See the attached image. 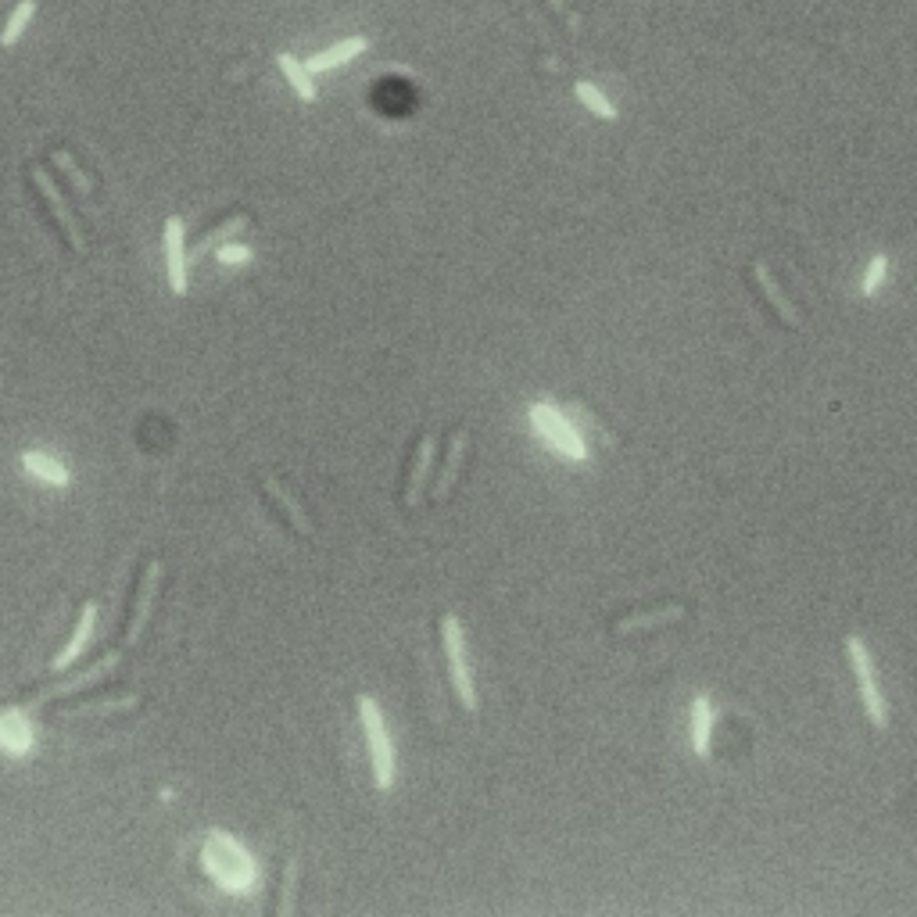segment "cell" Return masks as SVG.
Wrapping results in <instances>:
<instances>
[{
    "label": "cell",
    "instance_id": "1",
    "mask_svg": "<svg viewBox=\"0 0 917 917\" xmlns=\"http://www.w3.org/2000/svg\"><path fill=\"white\" fill-rule=\"evenodd\" d=\"M201 864L223 892H248L258 878L251 853L226 832H208L205 846H201Z\"/></svg>",
    "mask_w": 917,
    "mask_h": 917
},
{
    "label": "cell",
    "instance_id": "2",
    "mask_svg": "<svg viewBox=\"0 0 917 917\" xmlns=\"http://www.w3.org/2000/svg\"><path fill=\"white\" fill-rule=\"evenodd\" d=\"M355 706H359L362 731H366V742H369L373 781H377L380 792H387L391 785H395V749H391V738H387L384 713H380V706H377V699H373V695H359V699H355Z\"/></svg>",
    "mask_w": 917,
    "mask_h": 917
},
{
    "label": "cell",
    "instance_id": "3",
    "mask_svg": "<svg viewBox=\"0 0 917 917\" xmlns=\"http://www.w3.org/2000/svg\"><path fill=\"white\" fill-rule=\"evenodd\" d=\"M441 627V645H445V660H448V681H452L455 695H459V706L466 713H477V692H473L470 670H466V649H463V627L455 620V613H445L438 620Z\"/></svg>",
    "mask_w": 917,
    "mask_h": 917
},
{
    "label": "cell",
    "instance_id": "4",
    "mask_svg": "<svg viewBox=\"0 0 917 917\" xmlns=\"http://www.w3.org/2000/svg\"><path fill=\"white\" fill-rule=\"evenodd\" d=\"M846 656H849V670H853V678H857V688H860V699H864L867 717H871V724L882 731L885 724H889V710H885V699H882V692H878V685H875L871 656H867L864 642H860L857 635L846 638Z\"/></svg>",
    "mask_w": 917,
    "mask_h": 917
},
{
    "label": "cell",
    "instance_id": "5",
    "mask_svg": "<svg viewBox=\"0 0 917 917\" xmlns=\"http://www.w3.org/2000/svg\"><path fill=\"white\" fill-rule=\"evenodd\" d=\"M434 448H438L434 430H423V438L416 441V448H412L409 470H405V480H402L405 509H416V502H420V491H423V484H427V470H430V463H434Z\"/></svg>",
    "mask_w": 917,
    "mask_h": 917
},
{
    "label": "cell",
    "instance_id": "6",
    "mask_svg": "<svg viewBox=\"0 0 917 917\" xmlns=\"http://www.w3.org/2000/svg\"><path fill=\"white\" fill-rule=\"evenodd\" d=\"M29 176H33V183H36V190H40V198L47 201V208H51V215L61 223V230H65V237H69V244H72V251H86V240H83V233H79V223H76V215L69 212V205H65V198H61V190L54 187V180L47 176V172L40 169V165H33L29 169Z\"/></svg>",
    "mask_w": 917,
    "mask_h": 917
},
{
    "label": "cell",
    "instance_id": "7",
    "mask_svg": "<svg viewBox=\"0 0 917 917\" xmlns=\"http://www.w3.org/2000/svg\"><path fill=\"white\" fill-rule=\"evenodd\" d=\"M165 266H169V287L176 298L187 294V230L180 215H169L165 223Z\"/></svg>",
    "mask_w": 917,
    "mask_h": 917
},
{
    "label": "cell",
    "instance_id": "8",
    "mask_svg": "<svg viewBox=\"0 0 917 917\" xmlns=\"http://www.w3.org/2000/svg\"><path fill=\"white\" fill-rule=\"evenodd\" d=\"M749 280H753V287H756V294H760L767 305L774 309V316L781 319L785 326H792L796 330L803 319H799V312H796V305H792L785 294H781V287H778V280L771 276V269L763 266V262H749Z\"/></svg>",
    "mask_w": 917,
    "mask_h": 917
},
{
    "label": "cell",
    "instance_id": "9",
    "mask_svg": "<svg viewBox=\"0 0 917 917\" xmlns=\"http://www.w3.org/2000/svg\"><path fill=\"white\" fill-rule=\"evenodd\" d=\"M158 581H162V563H158V559H151V563L144 566V577H140L137 602H133V617H129L126 638H122L126 645H129V642H137L140 631H144L147 613H151V602H155V595H158Z\"/></svg>",
    "mask_w": 917,
    "mask_h": 917
},
{
    "label": "cell",
    "instance_id": "10",
    "mask_svg": "<svg viewBox=\"0 0 917 917\" xmlns=\"http://www.w3.org/2000/svg\"><path fill=\"white\" fill-rule=\"evenodd\" d=\"M0 749L11 756L33 753V724H29V717L22 710L0 713Z\"/></svg>",
    "mask_w": 917,
    "mask_h": 917
},
{
    "label": "cell",
    "instance_id": "11",
    "mask_svg": "<svg viewBox=\"0 0 917 917\" xmlns=\"http://www.w3.org/2000/svg\"><path fill=\"white\" fill-rule=\"evenodd\" d=\"M681 617H685V606H681V602H667V606H660V609H642V613H631V617L613 620V631H617V635H635V631L667 627Z\"/></svg>",
    "mask_w": 917,
    "mask_h": 917
},
{
    "label": "cell",
    "instance_id": "12",
    "mask_svg": "<svg viewBox=\"0 0 917 917\" xmlns=\"http://www.w3.org/2000/svg\"><path fill=\"white\" fill-rule=\"evenodd\" d=\"M463 455H466V427H455L452 441H448L445 463H441V473H438V480H434V488H430V498H434V502H445L448 498L455 477L463 470Z\"/></svg>",
    "mask_w": 917,
    "mask_h": 917
},
{
    "label": "cell",
    "instance_id": "13",
    "mask_svg": "<svg viewBox=\"0 0 917 917\" xmlns=\"http://www.w3.org/2000/svg\"><path fill=\"white\" fill-rule=\"evenodd\" d=\"M94 624H97V606L94 602H86L83 606V613H79V624H76V631H72V638H69V645L58 652L51 660V670H65V667H72V663L83 656V649L90 645V638H94Z\"/></svg>",
    "mask_w": 917,
    "mask_h": 917
},
{
    "label": "cell",
    "instance_id": "14",
    "mask_svg": "<svg viewBox=\"0 0 917 917\" xmlns=\"http://www.w3.org/2000/svg\"><path fill=\"white\" fill-rule=\"evenodd\" d=\"M262 491H266V498H269V502H273V506H276V513H280L283 520L291 523L294 531H298V534H305V538H309V534H312V523H309V516H305V509H301L298 502H294V498L287 495V491H283L273 477H262Z\"/></svg>",
    "mask_w": 917,
    "mask_h": 917
},
{
    "label": "cell",
    "instance_id": "15",
    "mask_svg": "<svg viewBox=\"0 0 917 917\" xmlns=\"http://www.w3.org/2000/svg\"><path fill=\"white\" fill-rule=\"evenodd\" d=\"M122 652H108V656H101V660L94 663L90 670H83V674H76L72 681H65L61 688H51V692H43L40 699H54V695H69V692H79V688H94L97 681H104L108 674H112L115 667H119Z\"/></svg>",
    "mask_w": 917,
    "mask_h": 917
},
{
    "label": "cell",
    "instance_id": "16",
    "mask_svg": "<svg viewBox=\"0 0 917 917\" xmlns=\"http://www.w3.org/2000/svg\"><path fill=\"white\" fill-rule=\"evenodd\" d=\"M366 47H369L366 36H352V40H344V43H337V47H330V51L309 58V61H305V69H309L312 76H316V72H330V69H337V65H344V61L359 58Z\"/></svg>",
    "mask_w": 917,
    "mask_h": 917
},
{
    "label": "cell",
    "instance_id": "17",
    "mask_svg": "<svg viewBox=\"0 0 917 917\" xmlns=\"http://www.w3.org/2000/svg\"><path fill=\"white\" fill-rule=\"evenodd\" d=\"M22 466H26V473H33L36 480H43V484H54V488H65V484H69V470L47 452H26L22 455Z\"/></svg>",
    "mask_w": 917,
    "mask_h": 917
},
{
    "label": "cell",
    "instance_id": "18",
    "mask_svg": "<svg viewBox=\"0 0 917 917\" xmlns=\"http://www.w3.org/2000/svg\"><path fill=\"white\" fill-rule=\"evenodd\" d=\"M276 65H280V72L287 76V83L294 86V94H298L301 101H305V104L316 101V83H312V72L305 69V65H301L294 54H287V51L276 54Z\"/></svg>",
    "mask_w": 917,
    "mask_h": 917
},
{
    "label": "cell",
    "instance_id": "19",
    "mask_svg": "<svg viewBox=\"0 0 917 917\" xmlns=\"http://www.w3.org/2000/svg\"><path fill=\"white\" fill-rule=\"evenodd\" d=\"M710 735H713V706L706 695H695L692 699V742L699 756L710 753Z\"/></svg>",
    "mask_w": 917,
    "mask_h": 917
},
{
    "label": "cell",
    "instance_id": "20",
    "mask_svg": "<svg viewBox=\"0 0 917 917\" xmlns=\"http://www.w3.org/2000/svg\"><path fill=\"white\" fill-rule=\"evenodd\" d=\"M36 15V0H18V8L8 15V22H4V33H0V47H15L18 40H22V33L29 29V22H33Z\"/></svg>",
    "mask_w": 917,
    "mask_h": 917
},
{
    "label": "cell",
    "instance_id": "21",
    "mask_svg": "<svg viewBox=\"0 0 917 917\" xmlns=\"http://www.w3.org/2000/svg\"><path fill=\"white\" fill-rule=\"evenodd\" d=\"M248 223H251V219H248L244 212L230 215L226 223H219L212 233H208L205 240H201V244H198V255H208V251H215V248H223V244H230V237H237L240 230H248Z\"/></svg>",
    "mask_w": 917,
    "mask_h": 917
},
{
    "label": "cell",
    "instance_id": "22",
    "mask_svg": "<svg viewBox=\"0 0 917 917\" xmlns=\"http://www.w3.org/2000/svg\"><path fill=\"white\" fill-rule=\"evenodd\" d=\"M574 90H577V101H581L584 108H588V112H595L599 119H606V122L617 119V108H613V104H609L606 97H602L599 86H592V83H577Z\"/></svg>",
    "mask_w": 917,
    "mask_h": 917
},
{
    "label": "cell",
    "instance_id": "23",
    "mask_svg": "<svg viewBox=\"0 0 917 917\" xmlns=\"http://www.w3.org/2000/svg\"><path fill=\"white\" fill-rule=\"evenodd\" d=\"M294 885H298V860H287V867H283V885H280L276 914H291L294 910Z\"/></svg>",
    "mask_w": 917,
    "mask_h": 917
},
{
    "label": "cell",
    "instance_id": "24",
    "mask_svg": "<svg viewBox=\"0 0 917 917\" xmlns=\"http://www.w3.org/2000/svg\"><path fill=\"white\" fill-rule=\"evenodd\" d=\"M54 165H58V169L65 172V176H69L72 183H76V190H79V194H90V180H86V176H83V169H79V165L72 162V155H69V151H54Z\"/></svg>",
    "mask_w": 917,
    "mask_h": 917
},
{
    "label": "cell",
    "instance_id": "25",
    "mask_svg": "<svg viewBox=\"0 0 917 917\" xmlns=\"http://www.w3.org/2000/svg\"><path fill=\"white\" fill-rule=\"evenodd\" d=\"M885 269H889V258H885V255H875V262H871V269H867V276H864V287H860V291H864L867 298H871V294H875L878 287H882Z\"/></svg>",
    "mask_w": 917,
    "mask_h": 917
},
{
    "label": "cell",
    "instance_id": "26",
    "mask_svg": "<svg viewBox=\"0 0 917 917\" xmlns=\"http://www.w3.org/2000/svg\"><path fill=\"white\" fill-rule=\"evenodd\" d=\"M215 255H219L223 266H244V262H251V248H244V244H223V248H215Z\"/></svg>",
    "mask_w": 917,
    "mask_h": 917
}]
</instances>
